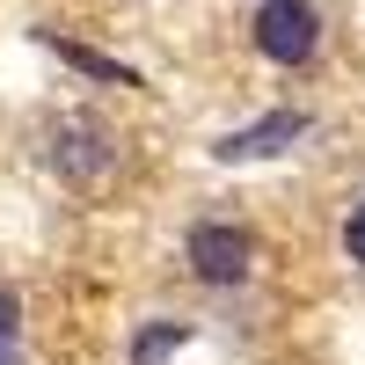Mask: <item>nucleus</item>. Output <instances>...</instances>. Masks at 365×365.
<instances>
[{
  "label": "nucleus",
  "instance_id": "nucleus-1",
  "mask_svg": "<svg viewBox=\"0 0 365 365\" xmlns=\"http://www.w3.org/2000/svg\"><path fill=\"white\" fill-rule=\"evenodd\" d=\"M322 44V15L314 0H263L256 8V51L270 66H307Z\"/></svg>",
  "mask_w": 365,
  "mask_h": 365
},
{
  "label": "nucleus",
  "instance_id": "nucleus-2",
  "mask_svg": "<svg viewBox=\"0 0 365 365\" xmlns=\"http://www.w3.org/2000/svg\"><path fill=\"white\" fill-rule=\"evenodd\" d=\"M182 263L197 270L205 285H249V270H256V241L227 227V220H197L190 241H182Z\"/></svg>",
  "mask_w": 365,
  "mask_h": 365
},
{
  "label": "nucleus",
  "instance_id": "nucleus-3",
  "mask_svg": "<svg viewBox=\"0 0 365 365\" xmlns=\"http://www.w3.org/2000/svg\"><path fill=\"white\" fill-rule=\"evenodd\" d=\"M44 154H51V168L66 175V182H96V175L117 161V146H110V132L96 125V117H58Z\"/></svg>",
  "mask_w": 365,
  "mask_h": 365
},
{
  "label": "nucleus",
  "instance_id": "nucleus-4",
  "mask_svg": "<svg viewBox=\"0 0 365 365\" xmlns=\"http://www.w3.org/2000/svg\"><path fill=\"white\" fill-rule=\"evenodd\" d=\"M299 132H307V110H270V117H256V125L227 132L220 146H212V161H270V154H285Z\"/></svg>",
  "mask_w": 365,
  "mask_h": 365
},
{
  "label": "nucleus",
  "instance_id": "nucleus-5",
  "mask_svg": "<svg viewBox=\"0 0 365 365\" xmlns=\"http://www.w3.org/2000/svg\"><path fill=\"white\" fill-rule=\"evenodd\" d=\"M44 44H51L58 58H66V66H81L88 81H117V88H139V73H132V66H117L110 51H88V44H73V37H58V29H44Z\"/></svg>",
  "mask_w": 365,
  "mask_h": 365
},
{
  "label": "nucleus",
  "instance_id": "nucleus-6",
  "mask_svg": "<svg viewBox=\"0 0 365 365\" xmlns=\"http://www.w3.org/2000/svg\"><path fill=\"white\" fill-rule=\"evenodd\" d=\"M190 336H197L190 322H146L132 336V365H168V351H182Z\"/></svg>",
  "mask_w": 365,
  "mask_h": 365
},
{
  "label": "nucleus",
  "instance_id": "nucleus-7",
  "mask_svg": "<svg viewBox=\"0 0 365 365\" xmlns=\"http://www.w3.org/2000/svg\"><path fill=\"white\" fill-rule=\"evenodd\" d=\"M15 336H22V292L0 285V351H15Z\"/></svg>",
  "mask_w": 365,
  "mask_h": 365
},
{
  "label": "nucleus",
  "instance_id": "nucleus-8",
  "mask_svg": "<svg viewBox=\"0 0 365 365\" xmlns=\"http://www.w3.org/2000/svg\"><path fill=\"white\" fill-rule=\"evenodd\" d=\"M344 256L365 270V205H351V220H344Z\"/></svg>",
  "mask_w": 365,
  "mask_h": 365
},
{
  "label": "nucleus",
  "instance_id": "nucleus-9",
  "mask_svg": "<svg viewBox=\"0 0 365 365\" xmlns=\"http://www.w3.org/2000/svg\"><path fill=\"white\" fill-rule=\"evenodd\" d=\"M0 365H22V358H15V351H0Z\"/></svg>",
  "mask_w": 365,
  "mask_h": 365
}]
</instances>
